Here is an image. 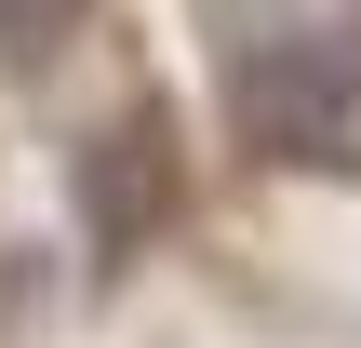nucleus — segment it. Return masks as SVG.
Returning a JSON list of instances; mask_svg holds the SVG:
<instances>
[{"instance_id":"obj_1","label":"nucleus","mask_w":361,"mask_h":348,"mask_svg":"<svg viewBox=\"0 0 361 348\" xmlns=\"http://www.w3.org/2000/svg\"><path fill=\"white\" fill-rule=\"evenodd\" d=\"M228 121H241V148L281 161V174H348L361 161V67L322 27H281V40H255V54L228 67Z\"/></svg>"},{"instance_id":"obj_2","label":"nucleus","mask_w":361,"mask_h":348,"mask_svg":"<svg viewBox=\"0 0 361 348\" xmlns=\"http://www.w3.org/2000/svg\"><path fill=\"white\" fill-rule=\"evenodd\" d=\"M67 201H80V241L94 255H147L161 228H174V201H188V148H174V121L134 94V107H107L80 148H67Z\"/></svg>"},{"instance_id":"obj_3","label":"nucleus","mask_w":361,"mask_h":348,"mask_svg":"<svg viewBox=\"0 0 361 348\" xmlns=\"http://www.w3.org/2000/svg\"><path fill=\"white\" fill-rule=\"evenodd\" d=\"M80 13H94V0H0V54H13V67H54Z\"/></svg>"}]
</instances>
